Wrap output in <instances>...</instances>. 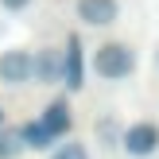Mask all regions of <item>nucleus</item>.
Wrapping results in <instances>:
<instances>
[{"mask_svg": "<svg viewBox=\"0 0 159 159\" xmlns=\"http://www.w3.org/2000/svg\"><path fill=\"white\" fill-rule=\"evenodd\" d=\"M93 74L101 82H124V78L136 74V51L120 39H109L93 51Z\"/></svg>", "mask_w": 159, "mask_h": 159, "instance_id": "obj_1", "label": "nucleus"}, {"mask_svg": "<svg viewBox=\"0 0 159 159\" xmlns=\"http://www.w3.org/2000/svg\"><path fill=\"white\" fill-rule=\"evenodd\" d=\"M31 82H35V51H27V47L0 51V85L20 89V85H31Z\"/></svg>", "mask_w": 159, "mask_h": 159, "instance_id": "obj_2", "label": "nucleus"}, {"mask_svg": "<svg viewBox=\"0 0 159 159\" xmlns=\"http://www.w3.org/2000/svg\"><path fill=\"white\" fill-rule=\"evenodd\" d=\"M120 152L128 159H152L159 152V124L155 120H132V124H124Z\"/></svg>", "mask_w": 159, "mask_h": 159, "instance_id": "obj_3", "label": "nucleus"}, {"mask_svg": "<svg viewBox=\"0 0 159 159\" xmlns=\"http://www.w3.org/2000/svg\"><path fill=\"white\" fill-rule=\"evenodd\" d=\"M74 16L85 27H113L120 20V0H74Z\"/></svg>", "mask_w": 159, "mask_h": 159, "instance_id": "obj_4", "label": "nucleus"}, {"mask_svg": "<svg viewBox=\"0 0 159 159\" xmlns=\"http://www.w3.org/2000/svg\"><path fill=\"white\" fill-rule=\"evenodd\" d=\"M39 124H43L47 132H51L54 140H66L70 128H74V116H70V101L66 97H54L43 105V116H39Z\"/></svg>", "mask_w": 159, "mask_h": 159, "instance_id": "obj_5", "label": "nucleus"}, {"mask_svg": "<svg viewBox=\"0 0 159 159\" xmlns=\"http://www.w3.org/2000/svg\"><path fill=\"white\" fill-rule=\"evenodd\" d=\"M62 74H66V58H62L58 47L35 51V82L39 85H62Z\"/></svg>", "mask_w": 159, "mask_h": 159, "instance_id": "obj_6", "label": "nucleus"}, {"mask_svg": "<svg viewBox=\"0 0 159 159\" xmlns=\"http://www.w3.org/2000/svg\"><path fill=\"white\" fill-rule=\"evenodd\" d=\"M62 58H66L62 85H66L70 93H82V85H85V58H82V39H78V35H70V39H66V51H62Z\"/></svg>", "mask_w": 159, "mask_h": 159, "instance_id": "obj_7", "label": "nucleus"}, {"mask_svg": "<svg viewBox=\"0 0 159 159\" xmlns=\"http://www.w3.org/2000/svg\"><path fill=\"white\" fill-rule=\"evenodd\" d=\"M93 140H97L105 152H120V140H124V124L116 113H101L97 124H93Z\"/></svg>", "mask_w": 159, "mask_h": 159, "instance_id": "obj_8", "label": "nucleus"}, {"mask_svg": "<svg viewBox=\"0 0 159 159\" xmlns=\"http://www.w3.org/2000/svg\"><path fill=\"white\" fill-rule=\"evenodd\" d=\"M20 140H23V148H27V152H51V148L58 144V140H54L51 132L39 124V116H35V120H23V124H20Z\"/></svg>", "mask_w": 159, "mask_h": 159, "instance_id": "obj_9", "label": "nucleus"}, {"mask_svg": "<svg viewBox=\"0 0 159 159\" xmlns=\"http://www.w3.org/2000/svg\"><path fill=\"white\" fill-rule=\"evenodd\" d=\"M47 159H93L89 148L82 144V140H58V144L47 152Z\"/></svg>", "mask_w": 159, "mask_h": 159, "instance_id": "obj_10", "label": "nucleus"}, {"mask_svg": "<svg viewBox=\"0 0 159 159\" xmlns=\"http://www.w3.org/2000/svg\"><path fill=\"white\" fill-rule=\"evenodd\" d=\"M27 148H23V140H20V128H0V159H20Z\"/></svg>", "mask_w": 159, "mask_h": 159, "instance_id": "obj_11", "label": "nucleus"}, {"mask_svg": "<svg viewBox=\"0 0 159 159\" xmlns=\"http://www.w3.org/2000/svg\"><path fill=\"white\" fill-rule=\"evenodd\" d=\"M0 8L4 12H23V8H31V0H0Z\"/></svg>", "mask_w": 159, "mask_h": 159, "instance_id": "obj_12", "label": "nucleus"}, {"mask_svg": "<svg viewBox=\"0 0 159 159\" xmlns=\"http://www.w3.org/2000/svg\"><path fill=\"white\" fill-rule=\"evenodd\" d=\"M152 62H155V70H159V47H155V54H152Z\"/></svg>", "mask_w": 159, "mask_h": 159, "instance_id": "obj_13", "label": "nucleus"}, {"mask_svg": "<svg viewBox=\"0 0 159 159\" xmlns=\"http://www.w3.org/2000/svg\"><path fill=\"white\" fill-rule=\"evenodd\" d=\"M4 120H8V116H4V109H0V128H4Z\"/></svg>", "mask_w": 159, "mask_h": 159, "instance_id": "obj_14", "label": "nucleus"}]
</instances>
